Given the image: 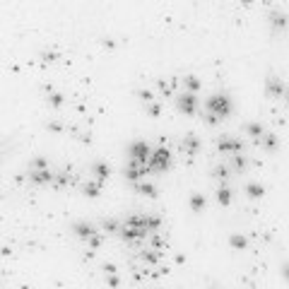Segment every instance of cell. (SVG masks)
<instances>
[{
    "instance_id": "cell-1",
    "label": "cell",
    "mask_w": 289,
    "mask_h": 289,
    "mask_svg": "<svg viewBox=\"0 0 289 289\" xmlns=\"http://www.w3.org/2000/svg\"><path fill=\"white\" fill-rule=\"evenodd\" d=\"M205 111L215 113L217 118H226L231 113V99L224 94V92H217V94H210L205 99Z\"/></svg>"
},
{
    "instance_id": "cell-2",
    "label": "cell",
    "mask_w": 289,
    "mask_h": 289,
    "mask_svg": "<svg viewBox=\"0 0 289 289\" xmlns=\"http://www.w3.org/2000/svg\"><path fill=\"white\" fill-rule=\"evenodd\" d=\"M147 166H149V171H152V174H166V171H169V166H171V152H169L164 144H161V147H157V149L152 152V157H149Z\"/></svg>"
},
{
    "instance_id": "cell-3",
    "label": "cell",
    "mask_w": 289,
    "mask_h": 289,
    "mask_svg": "<svg viewBox=\"0 0 289 289\" xmlns=\"http://www.w3.org/2000/svg\"><path fill=\"white\" fill-rule=\"evenodd\" d=\"M152 152H154V147L149 143H144V140H135V143H130V147H128L130 161H140V164H147V161H149Z\"/></svg>"
},
{
    "instance_id": "cell-4",
    "label": "cell",
    "mask_w": 289,
    "mask_h": 289,
    "mask_svg": "<svg viewBox=\"0 0 289 289\" xmlns=\"http://www.w3.org/2000/svg\"><path fill=\"white\" fill-rule=\"evenodd\" d=\"M217 149L222 154L234 157V154H241L243 152V143L239 138H234V135H222V138H217Z\"/></svg>"
},
{
    "instance_id": "cell-5",
    "label": "cell",
    "mask_w": 289,
    "mask_h": 289,
    "mask_svg": "<svg viewBox=\"0 0 289 289\" xmlns=\"http://www.w3.org/2000/svg\"><path fill=\"white\" fill-rule=\"evenodd\" d=\"M176 106H178V111H181V113L193 116V113L198 111V96H195V94H191V92H181V94L176 96Z\"/></svg>"
},
{
    "instance_id": "cell-6",
    "label": "cell",
    "mask_w": 289,
    "mask_h": 289,
    "mask_svg": "<svg viewBox=\"0 0 289 289\" xmlns=\"http://www.w3.org/2000/svg\"><path fill=\"white\" fill-rule=\"evenodd\" d=\"M147 174H152L147 164H140V161H128V164H126V178H128L130 183L144 181V178H147Z\"/></svg>"
},
{
    "instance_id": "cell-7",
    "label": "cell",
    "mask_w": 289,
    "mask_h": 289,
    "mask_svg": "<svg viewBox=\"0 0 289 289\" xmlns=\"http://www.w3.org/2000/svg\"><path fill=\"white\" fill-rule=\"evenodd\" d=\"M285 92H287V84H285L280 77L270 75L268 82H265V94H268L270 99H285Z\"/></svg>"
},
{
    "instance_id": "cell-8",
    "label": "cell",
    "mask_w": 289,
    "mask_h": 289,
    "mask_svg": "<svg viewBox=\"0 0 289 289\" xmlns=\"http://www.w3.org/2000/svg\"><path fill=\"white\" fill-rule=\"evenodd\" d=\"M178 147H181V152H183V154L195 157V154L200 152V138H198L195 133H188V135H183V138H181Z\"/></svg>"
},
{
    "instance_id": "cell-9",
    "label": "cell",
    "mask_w": 289,
    "mask_h": 289,
    "mask_svg": "<svg viewBox=\"0 0 289 289\" xmlns=\"http://www.w3.org/2000/svg\"><path fill=\"white\" fill-rule=\"evenodd\" d=\"M53 171L51 169H39V171H29L27 174V178H29V183H34V186H53Z\"/></svg>"
},
{
    "instance_id": "cell-10",
    "label": "cell",
    "mask_w": 289,
    "mask_h": 289,
    "mask_svg": "<svg viewBox=\"0 0 289 289\" xmlns=\"http://www.w3.org/2000/svg\"><path fill=\"white\" fill-rule=\"evenodd\" d=\"M138 258L143 260L144 265H161V260H164V251H157V248H140L138 251Z\"/></svg>"
},
{
    "instance_id": "cell-11",
    "label": "cell",
    "mask_w": 289,
    "mask_h": 289,
    "mask_svg": "<svg viewBox=\"0 0 289 289\" xmlns=\"http://www.w3.org/2000/svg\"><path fill=\"white\" fill-rule=\"evenodd\" d=\"M157 87H159V92L164 94V96H174V89L178 87V77H159L157 80Z\"/></svg>"
},
{
    "instance_id": "cell-12",
    "label": "cell",
    "mask_w": 289,
    "mask_h": 289,
    "mask_svg": "<svg viewBox=\"0 0 289 289\" xmlns=\"http://www.w3.org/2000/svg\"><path fill=\"white\" fill-rule=\"evenodd\" d=\"M133 191L135 193H140V195H147V198H157V186L152 183V181H138V183H133Z\"/></svg>"
},
{
    "instance_id": "cell-13",
    "label": "cell",
    "mask_w": 289,
    "mask_h": 289,
    "mask_svg": "<svg viewBox=\"0 0 289 289\" xmlns=\"http://www.w3.org/2000/svg\"><path fill=\"white\" fill-rule=\"evenodd\" d=\"M72 231H75V236H80V239H84V241L96 234V229H94L92 224H87V222H75V224H72Z\"/></svg>"
},
{
    "instance_id": "cell-14",
    "label": "cell",
    "mask_w": 289,
    "mask_h": 289,
    "mask_svg": "<svg viewBox=\"0 0 289 289\" xmlns=\"http://www.w3.org/2000/svg\"><path fill=\"white\" fill-rule=\"evenodd\" d=\"M243 133H246V135H251L256 143H260V140H263V135H265L268 130H265L260 123H246V126H243Z\"/></svg>"
},
{
    "instance_id": "cell-15",
    "label": "cell",
    "mask_w": 289,
    "mask_h": 289,
    "mask_svg": "<svg viewBox=\"0 0 289 289\" xmlns=\"http://www.w3.org/2000/svg\"><path fill=\"white\" fill-rule=\"evenodd\" d=\"M229 166H231L236 174H243V171L248 169V157H246V154H234V157H229Z\"/></svg>"
},
{
    "instance_id": "cell-16",
    "label": "cell",
    "mask_w": 289,
    "mask_h": 289,
    "mask_svg": "<svg viewBox=\"0 0 289 289\" xmlns=\"http://www.w3.org/2000/svg\"><path fill=\"white\" fill-rule=\"evenodd\" d=\"M72 181H75V176H72V169H63V171H58V174L53 176V186H56V188L70 186Z\"/></svg>"
},
{
    "instance_id": "cell-17",
    "label": "cell",
    "mask_w": 289,
    "mask_h": 289,
    "mask_svg": "<svg viewBox=\"0 0 289 289\" xmlns=\"http://www.w3.org/2000/svg\"><path fill=\"white\" fill-rule=\"evenodd\" d=\"M101 181H96V178H92V181H87L84 186H82V191H84V195L87 198H99V193H101Z\"/></svg>"
},
{
    "instance_id": "cell-18",
    "label": "cell",
    "mask_w": 289,
    "mask_h": 289,
    "mask_svg": "<svg viewBox=\"0 0 289 289\" xmlns=\"http://www.w3.org/2000/svg\"><path fill=\"white\" fill-rule=\"evenodd\" d=\"M258 144H260L263 149H268V152H275V149L280 147V138H277L275 133H265V135H263V140H260Z\"/></svg>"
},
{
    "instance_id": "cell-19",
    "label": "cell",
    "mask_w": 289,
    "mask_h": 289,
    "mask_svg": "<svg viewBox=\"0 0 289 289\" xmlns=\"http://www.w3.org/2000/svg\"><path fill=\"white\" fill-rule=\"evenodd\" d=\"M181 84H183V92H191V94H195V92L200 89V80H198L195 75H183Z\"/></svg>"
},
{
    "instance_id": "cell-20",
    "label": "cell",
    "mask_w": 289,
    "mask_h": 289,
    "mask_svg": "<svg viewBox=\"0 0 289 289\" xmlns=\"http://www.w3.org/2000/svg\"><path fill=\"white\" fill-rule=\"evenodd\" d=\"M268 17H270V24H273L275 29H285V27L289 24V22H287V15H285V12H280V10H273Z\"/></svg>"
},
{
    "instance_id": "cell-21",
    "label": "cell",
    "mask_w": 289,
    "mask_h": 289,
    "mask_svg": "<svg viewBox=\"0 0 289 289\" xmlns=\"http://www.w3.org/2000/svg\"><path fill=\"white\" fill-rule=\"evenodd\" d=\"M46 101L53 106V109H61L63 104H65V99H63V94L61 92H53L51 87H46Z\"/></svg>"
},
{
    "instance_id": "cell-22",
    "label": "cell",
    "mask_w": 289,
    "mask_h": 289,
    "mask_svg": "<svg viewBox=\"0 0 289 289\" xmlns=\"http://www.w3.org/2000/svg\"><path fill=\"white\" fill-rule=\"evenodd\" d=\"M92 174H94V178H96V181H101V183H104V181L109 178V164L96 161V164L92 166Z\"/></svg>"
},
{
    "instance_id": "cell-23",
    "label": "cell",
    "mask_w": 289,
    "mask_h": 289,
    "mask_svg": "<svg viewBox=\"0 0 289 289\" xmlns=\"http://www.w3.org/2000/svg\"><path fill=\"white\" fill-rule=\"evenodd\" d=\"M217 203H219V205H224V208L231 203V188H229L226 183H222V186L217 188Z\"/></svg>"
},
{
    "instance_id": "cell-24",
    "label": "cell",
    "mask_w": 289,
    "mask_h": 289,
    "mask_svg": "<svg viewBox=\"0 0 289 289\" xmlns=\"http://www.w3.org/2000/svg\"><path fill=\"white\" fill-rule=\"evenodd\" d=\"M147 241H149V248H157V251H164V253H166V239H164L159 231H157V234H149Z\"/></svg>"
},
{
    "instance_id": "cell-25",
    "label": "cell",
    "mask_w": 289,
    "mask_h": 289,
    "mask_svg": "<svg viewBox=\"0 0 289 289\" xmlns=\"http://www.w3.org/2000/svg\"><path fill=\"white\" fill-rule=\"evenodd\" d=\"M229 246H231L234 251H246L248 239H246L243 234H231V236H229Z\"/></svg>"
},
{
    "instance_id": "cell-26",
    "label": "cell",
    "mask_w": 289,
    "mask_h": 289,
    "mask_svg": "<svg viewBox=\"0 0 289 289\" xmlns=\"http://www.w3.org/2000/svg\"><path fill=\"white\" fill-rule=\"evenodd\" d=\"M205 205H208V200H205L203 193H193V195H191V210H193V212H203Z\"/></svg>"
},
{
    "instance_id": "cell-27",
    "label": "cell",
    "mask_w": 289,
    "mask_h": 289,
    "mask_svg": "<svg viewBox=\"0 0 289 289\" xmlns=\"http://www.w3.org/2000/svg\"><path fill=\"white\" fill-rule=\"evenodd\" d=\"M121 224L123 222H118V219H104L101 222V229H104V234H121Z\"/></svg>"
},
{
    "instance_id": "cell-28",
    "label": "cell",
    "mask_w": 289,
    "mask_h": 289,
    "mask_svg": "<svg viewBox=\"0 0 289 289\" xmlns=\"http://www.w3.org/2000/svg\"><path fill=\"white\" fill-rule=\"evenodd\" d=\"M243 191H246V195H248V198H253V200H256V198H263V193H265V188H263L260 183H253V181H251V183H246V188H243Z\"/></svg>"
},
{
    "instance_id": "cell-29",
    "label": "cell",
    "mask_w": 289,
    "mask_h": 289,
    "mask_svg": "<svg viewBox=\"0 0 289 289\" xmlns=\"http://www.w3.org/2000/svg\"><path fill=\"white\" fill-rule=\"evenodd\" d=\"M212 176L219 181V186H222V183H229V176H231V174H229V166H224V164H222V166H215V169H212Z\"/></svg>"
},
{
    "instance_id": "cell-30",
    "label": "cell",
    "mask_w": 289,
    "mask_h": 289,
    "mask_svg": "<svg viewBox=\"0 0 289 289\" xmlns=\"http://www.w3.org/2000/svg\"><path fill=\"white\" fill-rule=\"evenodd\" d=\"M101 243H104V231H96L94 236L87 239V248H89V251H99Z\"/></svg>"
},
{
    "instance_id": "cell-31",
    "label": "cell",
    "mask_w": 289,
    "mask_h": 289,
    "mask_svg": "<svg viewBox=\"0 0 289 289\" xmlns=\"http://www.w3.org/2000/svg\"><path fill=\"white\" fill-rule=\"evenodd\" d=\"M39 169H48V161L44 157H34L29 161V171H39Z\"/></svg>"
},
{
    "instance_id": "cell-32",
    "label": "cell",
    "mask_w": 289,
    "mask_h": 289,
    "mask_svg": "<svg viewBox=\"0 0 289 289\" xmlns=\"http://www.w3.org/2000/svg\"><path fill=\"white\" fill-rule=\"evenodd\" d=\"M144 111H147V116H152V118H157V116L161 113V104H157V101H152V104H147V106H144Z\"/></svg>"
},
{
    "instance_id": "cell-33",
    "label": "cell",
    "mask_w": 289,
    "mask_h": 289,
    "mask_svg": "<svg viewBox=\"0 0 289 289\" xmlns=\"http://www.w3.org/2000/svg\"><path fill=\"white\" fill-rule=\"evenodd\" d=\"M46 130L61 135V133H63V123H61V121H48V123H46Z\"/></svg>"
},
{
    "instance_id": "cell-34",
    "label": "cell",
    "mask_w": 289,
    "mask_h": 289,
    "mask_svg": "<svg viewBox=\"0 0 289 289\" xmlns=\"http://www.w3.org/2000/svg\"><path fill=\"white\" fill-rule=\"evenodd\" d=\"M104 277H106V285H109L111 289L121 287V277H118V275H104Z\"/></svg>"
},
{
    "instance_id": "cell-35",
    "label": "cell",
    "mask_w": 289,
    "mask_h": 289,
    "mask_svg": "<svg viewBox=\"0 0 289 289\" xmlns=\"http://www.w3.org/2000/svg\"><path fill=\"white\" fill-rule=\"evenodd\" d=\"M203 121H205L208 126H217V123H222V118H217L215 113H210V111H205V113H203Z\"/></svg>"
},
{
    "instance_id": "cell-36",
    "label": "cell",
    "mask_w": 289,
    "mask_h": 289,
    "mask_svg": "<svg viewBox=\"0 0 289 289\" xmlns=\"http://www.w3.org/2000/svg\"><path fill=\"white\" fill-rule=\"evenodd\" d=\"M138 94H140V99L144 101V106H147V104H152V99H154V94H152L149 89H143V92H138Z\"/></svg>"
},
{
    "instance_id": "cell-37",
    "label": "cell",
    "mask_w": 289,
    "mask_h": 289,
    "mask_svg": "<svg viewBox=\"0 0 289 289\" xmlns=\"http://www.w3.org/2000/svg\"><path fill=\"white\" fill-rule=\"evenodd\" d=\"M41 58H44V63H53V61L58 58V53H53V51H44Z\"/></svg>"
},
{
    "instance_id": "cell-38",
    "label": "cell",
    "mask_w": 289,
    "mask_h": 289,
    "mask_svg": "<svg viewBox=\"0 0 289 289\" xmlns=\"http://www.w3.org/2000/svg\"><path fill=\"white\" fill-rule=\"evenodd\" d=\"M104 275H118V268H116L113 263H106V265H104Z\"/></svg>"
},
{
    "instance_id": "cell-39",
    "label": "cell",
    "mask_w": 289,
    "mask_h": 289,
    "mask_svg": "<svg viewBox=\"0 0 289 289\" xmlns=\"http://www.w3.org/2000/svg\"><path fill=\"white\" fill-rule=\"evenodd\" d=\"M280 275H282V277H285V280H287V282H289V263H285V265H282V270H280Z\"/></svg>"
},
{
    "instance_id": "cell-40",
    "label": "cell",
    "mask_w": 289,
    "mask_h": 289,
    "mask_svg": "<svg viewBox=\"0 0 289 289\" xmlns=\"http://www.w3.org/2000/svg\"><path fill=\"white\" fill-rule=\"evenodd\" d=\"M104 46H109V48H113L116 44H113V39H104Z\"/></svg>"
},
{
    "instance_id": "cell-41",
    "label": "cell",
    "mask_w": 289,
    "mask_h": 289,
    "mask_svg": "<svg viewBox=\"0 0 289 289\" xmlns=\"http://www.w3.org/2000/svg\"><path fill=\"white\" fill-rule=\"evenodd\" d=\"M285 101L289 104V87H287V92H285Z\"/></svg>"
}]
</instances>
